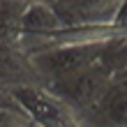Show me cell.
Segmentation results:
<instances>
[{"label": "cell", "mask_w": 127, "mask_h": 127, "mask_svg": "<svg viewBox=\"0 0 127 127\" xmlns=\"http://www.w3.org/2000/svg\"><path fill=\"white\" fill-rule=\"evenodd\" d=\"M116 83H118V79L97 60L93 65H88L86 69H79V72H74L65 79H58L53 83H49L46 88L53 90L63 102L69 104L81 120L86 113H90L106 97V93Z\"/></svg>", "instance_id": "obj_1"}, {"label": "cell", "mask_w": 127, "mask_h": 127, "mask_svg": "<svg viewBox=\"0 0 127 127\" xmlns=\"http://www.w3.org/2000/svg\"><path fill=\"white\" fill-rule=\"evenodd\" d=\"M9 97L19 109H23L32 118V123L42 127H83L76 111L46 86L16 88L9 93Z\"/></svg>", "instance_id": "obj_2"}, {"label": "cell", "mask_w": 127, "mask_h": 127, "mask_svg": "<svg viewBox=\"0 0 127 127\" xmlns=\"http://www.w3.org/2000/svg\"><path fill=\"white\" fill-rule=\"evenodd\" d=\"M104 42L58 46V49H49V51H42V53H35L30 58H32V65H35L37 74H39L42 83L49 86V83H53L58 79H65V76H69V74L79 72V69H86L88 65L97 63Z\"/></svg>", "instance_id": "obj_3"}, {"label": "cell", "mask_w": 127, "mask_h": 127, "mask_svg": "<svg viewBox=\"0 0 127 127\" xmlns=\"http://www.w3.org/2000/svg\"><path fill=\"white\" fill-rule=\"evenodd\" d=\"M28 86H44L32 65V58L19 46V42L0 44V93L9 95L16 88Z\"/></svg>", "instance_id": "obj_4"}, {"label": "cell", "mask_w": 127, "mask_h": 127, "mask_svg": "<svg viewBox=\"0 0 127 127\" xmlns=\"http://www.w3.org/2000/svg\"><path fill=\"white\" fill-rule=\"evenodd\" d=\"M83 127H127V86L116 83L97 106L81 118Z\"/></svg>", "instance_id": "obj_5"}, {"label": "cell", "mask_w": 127, "mask_h": 127, "mask_svg": "<svg viewBox=\"0 0 127 127\" xmlns=\"http://www.w3.org/2000/svg\"><path fill=\"white\" fill-rule=\"evenodd\" d=\"M67 28V21L63 19V14L58 12V7L53 2H44L37 0L23 7L21 14V35H35V37H44V35H53L58 30Z\"/></svg>", "instance_id": "obj_6"}, {"label": "cell", "mask_w": 127, "mask_h": 127, "mask_svg": "<svg viewBox=\"0 0 127 127\" xmlns=\"http://www.w3.org/2000/svg\"><path fill=\"white\" fill-rule=\"evenodd\" d=\"M120 0H81L63 14L67 26H116V14Z\"/></svg>", "instance_id": "obj_7"}, {"label": "cell", "mask_w": 127, "mask_h": 127, "mask_svg": "<svg viewBox=\"0 0 127 127\" xmlns=\"http://www.w3.org/2000/svg\"><path fill=\"white\" fill-rule=\"evenodd\" d=\"M99 63L120 81L127 74V28H123L120 32H116L113 37H109L102 44V53Z\"/></svg>", "instance_id": "obj_8"}, {"label": "cell", "mask_w": 127, "mask_h": 127, "mask_svg": "<svg viewBox=\"0 0 127 127\" xmlns=\"http://www.w3.org/2000/svg\"><path fill=\"white\" fill-rule=\"evenodd\" d=\"M32 118L19 106H0V127H32Z\"/></svg>", "instance_id": "obj_9"}, {"label": "cell", "mask_w": 127, "mask_h": 127, "mask_svg": "<svg viewBox=\"0 0 127 127\" xmlns=\"http://www.w3.org/2000/svg\"><path fill=\"white\" fill-rule=\"evenodd\" d=\"M116 26L127 28V0H120V7H118V14H116Z\"/></svg>", "instance_id": "obj_10"}, {"label": "cell", "mask_w": 127, "mask_h": 127, "mask_svg": "<svg viewBox=\"0 0 127 127\" xmlns=\"http://www.w3.org/2000/svg\"><path fill=\"white\" fill-rule=\"evenodd\" d=\"M79 2H81V0H56L53 5L58 7V12H60V14H65L67 9H72V7H74V5H79Z\"/></svg>", "instance_id": "obj_11"}, {"label": "cell", "mask_w": 127, "mask_h": 127, "mask_svg": "<svg viewBox=\"0 0 127 127\" xmlns=\"http://www.w3.org/2000/svg\"><path fill=\"white\" fill-rule=\"evenodd\" d=\"M14 2H21V5H30V2H37V0H14ZM44 2H56V0H44Z\"/></svg>", "instance_id": "obj_12"}, {"label": "cell", "mask_w": 127, "mask_h": 127, "mask_svg": "<svg viewBox=\"0 0 127 127\" xmlns=\"http://www.w3.org/2000/svg\"><path fill=\"white\" fill-rule=\"evenodd\" d=\"M32 127H42V125H37V123H35V125H32Z\"/></svg>", "instance_id": "obj_13"}, {"label": "cell", "mask_w": 127, "mask_h": 127, "mask_svg": "<svg viewBox=\"0 0 127 127\" xmlns=\"http://www.w3.org/2000/svg\"><path fill=\"white\" fill-rule=\"evenodd\" d=\"M0 5H2V0H0Z\"/></svg>", "instance_id": "obj_14"}]
</instances>
